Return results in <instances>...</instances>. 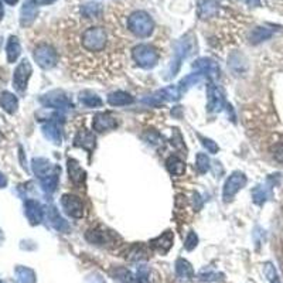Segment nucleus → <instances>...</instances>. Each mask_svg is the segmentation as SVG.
Listing matches in <instances>:
<instances>
[{
  "mask_svg": "<svg viewBox=\"0 0 283 283\" xmlns=\"http://www.w3.org/2000/svg\"><path fill=\"white\" fill-rule=\"evenodd\" d=\"M108 31L101 26H91L85 28L81 34V46L90 54H102L108 49Z\"/></svg>",
  "mask_w": 283,
  "mask_h": 283,
  "instance_id": "obj_1",
  "label": "nucleus"
},
{
  "mask_svg": "<svg viewBox=\"0 0 283 283\" xmlns=\"http://www.w3.org/2000/svg\"><path fill=\"white\" fill-rule=\"evenodd\" d=\"M128 30L132 34L139 38H147L150 37L154 30V23L152 17L143 10H138L128 17Z\"/></svg>",
  "mask_w": 283,
  "mask_h": 283,
  "instance_id": "obj_2",
  "label": "nucleus"
},
{
  "mask_svg": "<svg viewBox=\"0 0 283 283\" xmlns=\"http://www.w3.org/2000/svg\"><path fill=\"white\" fill-rule=\"evenodd\" d=\"M191 50H193V42L188 37H184V38H181V40L176 43L172 64H170V67L167 69V79H170L173 76L177 75V72L180 71V67H181V62L190 56Z\"/></svg>",
  "mask_w": 283,
  "mask_h": 283,
  "instance_id": "obj_3",
  "label": "nucleus"
},
{
  "mask_svg": "<svg viewBox=\"0 0 283 283\" xmlns=\"http://www.w3.org/2000/svg\"><path fill=\"white\" fill-rule=\"evenodd\" d=\"M132 57L139 67L150 69L159 62V51L149 44H139L132 51Z\"/></svg>",
  "mask_w": 283,
  "mask_h": 283,
  "instance_id": "obj_4",
  "label": "nucleus"
},
{
  "mask_svg": "<svg viewBox=\"0 0 283 283\" xmlns=\"http://www.w3.org/2000/svg\"><path fill=\"white\" fill-rule=\"evenodd\" d=\"M87 241L91 242L92 245H99V247H115L116 242L120 239L116 232L106 228H94L90 229L85 234Z\"/></svg>",
  "mask_w": 283,
  "mask_h": 283,
  "instance_id": "obj_5",
  "label": "nucleus"
},
{
  "mask_svg": "<svg viewBox=\"0 0 283 283\" xmlns=\"http://www.w3.org/2000/svg\"><path fill=\"white\" fill-rule=\"evenodd\" d=\"M40 104L44 105L46 108H53V109H60L65 111L72 108V101L64 91H50L46 95L40 97Z\"/></svg>",
  "mask_w": 283,
  "mask_h": 283,
  "instance_id": "obj_6",
  "label": "nucleus"
},
{
  "mask_svg": "<svg viewBox=\"0 0 283 283\" xmlns=\"http://www.w3.org/2000/svg\"><path fill=\"white\" fill-rule=\"evenodd\" d=\"M33 56H34L35 62L44 69L54 68L57 65V62H58L57 51L51 46H49V44H40V46H37L34 53H33Z\"/></svg>",
  "mask_w": 283,
  "mask_h": 283,
  "instance_id": "obj_7",
  "label": "nucleus"
},
{
  "mask_svg": "<svg viewBox=\"0 0 283 283\" xmlns=\"http://www.w3.org/2000/svg\"><path fill=\"white\" fill-rule=\"evenodd\" d=\"M247 186V176L241 172H234L225 181L224 184V191H222V197L224 201L228 203L235 197V194L238 193L241 188Z\"/></svg>",
  "mask_w": 283,
  "mask_h": 283,
  "instance_id": "obj_8",
  "label": "nucleus"
},
{
  "mask_svg": "<svg viewBox=\"0 0 283 283\" xmlns=\"http://www.w3.org/2000/svg\"><path fill=\"white\" fill-rule=\"evenodd\" d=\"M225 98L222 91L213 83L207 84V111L210 113L221 112L225 108Z\"/></svg>",
  "mask_w": 283,
  "mask_h": 283,
  "instance_id": "obj_9",
  "label": "nucleus"
},
{
  "mask_svg": "<svg viewBox=\"0 0 283 283\" xmlns=\"http://www.w3.org/2000/svg\"><path fill=\"white\" fill-rule=\"evenodd\" d=\"M33 68L28 60H23V61L17 65V68L14 69L13 74V87L17 92H24L27 88V83L31 76Z\"/></svg>",
  "mask_w": 283,
  "mask_h": 283,
  "instance_id": "obj_10",
  "label": "nucleus"
},
{
  "mask_svg": "<svg viewBox=\"0 0 283 283\" xmlns=\"http://www.w3.org/2000/svg\"><path fill=\"white\" fill-rule=\"evenodd\" d=\"M61 207L71 218L79 220L84 217V204L79 197L74 194H64L61 197Z\"/></svg>",
  "mask_w": 283,
  "mask_h": 283,
  "instance_id": "obj_11",
  "label": "nucleus"
},
{
  "mask_svg": "<svg viewBox=\"0 0 283 283\" xmlns=\"http://www.w3.org/2000/svg\"><path fill=\"white\" fill-rule=\"evenodd\" d=\"M193 68L195 69L197 72L203 74V75L208 76L210 79H215V78L220 76V67H218V64H217L214 60L207 58V57L198 58L197 61H194Z\"/></svg>",
  "mask_w": 283,
  "mask_h": 283,
  "instance_id": "obj_12",
  "label": "nucleus"
},
{
  "mask_svg": "<svg viewBox=\"0 0 283 283\" xmlns=\"http://www.w3.org/2000/svg\"><path fill=\"white\" fill-rule=\"evenodd\" d=\"M92 128L94 131L98 133H104V132L113 131L117 128V120L112 116L111 113H105V112H99L94 116L92 120Z\"/></svg>",
  "mask_w": 283,
  "mask_h": 283,
  "instance_id": "obj_13",
  "label": "nucleus"
},
{
  "mask_svg": "<svg viewBox=\"0 0 283 283\" xmlns=\"http://www.w3.org/2000/svg\"><path fill=\"white\" fill-rule=\"evenodd\" d=\"M181 95H183V92L179 88V85H170V87H166V88L160 90L159 92H156L152 99H147L146 102H154V104L166 102V101L176 102L181 98Z\"/></svg>",
  "mask_w": 283,
  "mask_h": 283,
  "instance_id": "obj_14",
  "label": "nucleus"
},
{
  "mask_svg": "<svg viewBox=\"0 0 283 283\" xmlns=\"http://www.w3.org/2000/svg\"><path fill=\"white\" fill-rule=\"evenodd\" d=\"M95 145H97V138L92 132L85 129V128L76 132L75 138H74V146L75 147H81L84 150L91 153L95 149Z\"/></svg>",
  "mask_w": 283,
  "mask_h": 283,
  "instance_id": "obj_15",
  "label": "nucleus"
},
{
  "mask_svg": "<svg viewBox=\"0 0 283 283\" xmlns=\"http://www.w3.org/2000/svg\"><path fill=\"white\" fill-rule=\"evenodd\" d=\"M24 214H26L31 225H38V224H42L43 218H44V210H43L42 204L38 201L26 200Z\"/></svg>",
  "mask_w": 283,
  "mask_h": 283,
  "instance_id": "obj_16",
  "label": "nucleus"
},
{
  "mask_svg": "<svg viewBox=\"0 0 283 283\" xmlns=\"http://www.w3.org/2000/svg\"><path fill=\"white\" fill-rule=\"evenodd\" d=\"M67 170H68L69 180L75 184L76 187L83 188L85 187V180H87V173L83 167L79 166V163L74 159L67 160Z\"/></svg>",
  "mask_w": 283,
  "mask_h": 283,
  "instance_id": "obj_17",
  "label": "nucleus"
},
{
  "mask_svg": "<svg viewBox=\"0 0 283 283\" xmlns=\"http://www.w3.org/2000/svg\"><path fill=\"white\" fill-rule=\"evenodd\" d=\"M220 12V5L217 0H198L197 5V16L201 20H207L211 17H217Z\"/></svg>",
  "mask_w": 283,
  "mask_h": 283,
  "instance_id": "obj_18",
  "label": "nucleus"
},
{
  "mask_svg": "<svg viewBox=\"0 0 283 283\" xmlns=\"http://www.w3.org/2000/svg\"><path fill=\"white\" fill-rule=\"evenodd\" d=\"M173 242H174V235H173L172 231H166V232H163L157 238H154L149 242V247L153 251L160 252V254H167L169 249L173 247Z\"/></svg>",
  "mask_w": 283,
  "mask_h": 283,
  "instance_id": "obj_19",
  "label": "nucleus"
},
{
  "mask_svg": "<svg viewBox=\"0 0 283 283\" xmlns=\"http://www.w3.org/2000/svg\"><path fill=\"white\" fill-rule=\"evenodd\" d=\"M37 2L35 0H26L23 3V7L20 10V24L23 27H28L33 24V21L37 17Z\"/></svg>",
  "mask_w": 283,
  "mask_h": 283,
  "instance_id": "obj_20",
  "label": "nucleus"
},
{
  "mask_svg": "<svg viewBox=\"0 0 283 283\" xmlns=\"http://www.w3.org/2000/svg\"><path fill=\"white\" fill-rule=\"evenodd\" d=\"M43 135L46 136L47 140H50L51 143L54 145H61L62 142V136H61V129L58 126V122L57 120H49L46 125H43L42 128Z\"/></svg>",
  "mask_w": 283,
  "mask_h": 283,
  "instance_id": "obj_21",
  "label": "nucleus"
},
{
  "mask_svg": "<svg viewBox=\"0 0 283 283\" xmlns=\"http://www.w3.org/2000/svg\"><path fill=\"white\" fill-rule=\"evenodd\" d=\"M31 167H33V172L34 174L38 177V179H44L50 176L53 170H56L57 167L53 166V163L50 160L44 159V157H37V159H33L31 161Z\"/></svg>",
  "mask_w": 283,
  "mask_h": 283,
  "instance_id": "obj_22",
  "label": "nucleus"
},
{
  "mask_svg": "<svg viewBox=\"0 0 283 283\" xmlns=\"http://www.w3.org/2000/svg\"><path fill=\"white\" fill-rule=\"evenodd\" d=\"M47 220L51 224V227L57 229V231H60V232H68L69 231L68 222L62 218L56 207H50L47 210Z\"/></svg>",
  "mask_w": 283,
  "mask_h": 283,
  "instance_id": "obj_23",
  "label": "nucleus"
},
{
  "mask_svg": "<svg viewBox=\"0 0 283 283\" xmlns=\"http://www.w3.org/2000/svg\"><path fill=\"white\" fill-rule=\"evenodd\" d=\"M0 106L3 108V111L13 115L17 112V108H19V101H17V97L9 92V91H5L0 94Z\"/></svg>",
  "mask_w": 283,
  "mask_h": 283,
  "instance_id": "obj_24",
  "label": "nucleus"
},
{
  "mask_svg": "<svg viewBox=\"0 0 283 283\" xmlns=\"http://www.w3.org/2000/svg\"><path fill=\"white\" fill-rule=\"evenodd\" d=\"M133 102H135V98L124 91H116V92H112L108 95V104L112 106H125V105H131Z\"/></svg>",
  "mask_w": 283,
  "mask_h": 283,
  "instance_id": "obj_25",
  "label": "nucleus"
},
{
  "mask_svg": "<svg viewBox=\"0 0 283 283\" xmlns=\"http://www.w3.org/2000/svg\"><path fill=\"white\" fill-rule=\"evenodd\" d=\"M6 54H7V61L9 62H16L17 58L21 54V46L19 38L16 35L9 37V42L6 44Z\"/></svg>",
  "mask_w": 283,
  "mask_h": 283,
  "instance_id": "obj_26",
  "label": "nucleus"
},
{
  "mask_svg": "<svg viewBox=\"0 0 283 283\" xmlns=\"http://www.w3.org/2000/svg\"><path fill=\"white\" fill-rule=\"evenodd\" d=\"M273 35V31L268 27H255L251 33H249V43L251 44H261V43L269 40Z\"/></svg>",
  "mask_w": 283,
  "mask_h": 283,
  "instance_id": "obj_27",
  "label": "nucleus"
},
{
  "mask_svg": "<svg viewBox=\"0 0 283 283\" xmlns=\"http://www.w3.org/2000/svg\"><path fill=\"white\" fill-rule=\"evenodd\" d=\"M126 258L129 261H143L149 258V249L143 244H135L126 251Z\"/></svg>",
  "mask_w": 283,
  "mask_h": 283,
  "instance_id": "obj_28",
  "label": "nucleus"
},
{
  "mask_svg": "<svg viewBox=\"0 0 283 283\" xmlns=\"http://www.w3.org/2000/svg\"><path fill=\"white\" fill-rule=\"evenodd\" d=\"M166 167L169 173L173 176H183L186 172V163L179 159L177 156H170L166 160Z\"/></svg>",
  "mask_w": 283,
  "mask_h": 283,
  "instance_id": "obj_29",
  "label": "nucleus"
},
{
  "mask_svg": "<svg viewBox=\"0 0 283 283\" xmlns=\"http://www.w3.org/2000/svg\"><path fill=\"white\" fill-rule=\"evenodd\" d=\"M79 102L87 106V108H98L102 106V99L98 97L97 94H94L92 91H83L79 94Z\"/></svg>",
  "mask_w": 283,
  "mask_h": 283,
  "instance_id": "obj_30",
  "label": "nucleus"
},
{
  "mask_svg": "<svg viewBox=\"0 0 283 283\" xmlns=\"http://www.w3.org/2000/svg\"><path fill=\"white\" fill-rule=\"evenodd\" d=\"M270 181L268 180V183L266 184H262V186H258L256 188H254V191H252V198L255 201V204L258 206H262L265 201L268 200L270 197Z\"/></svg>",
  "mask_w": 283,
  "mask_h": 283,
  "instance_id": "obj_31",
  "label": "nucleus"
},
{
  "mask_svg": "<svg viewBox=\"0 0 283 283\" xmlns=\"http://www.w3.org/2000/svg\"><path fill=\"white\" fill-rule=\"evenodd\" d=\"M228 65L235 74H244L247 71V67H248L245 58L241 54H238V53H234L232 56L228 58Z\"/></svg>",
  "mask_w": 283,
  "mask_h": 283,
  "instance_id": "obj_32",
  "label": "nucleus"
},
{
  "mask_svg": "<svg viewBox=\"0 0 283 283\" xmlns=\"http://www.w3.org/2000/svg\"><path fill=\"white\" fill-rule=\"evenodd\" d=\"M81 14L85 19H99L102 16V5L99 3H87L81 7Z\"/></svg>",
  "mask_w": 283,
  "mask_h": 283,
  "instance_id": "obj_33",
  "label": "nucleus"
},
{
  "mask_svg": "<svg viewBox=\"0 0 283 283\" xmlns=\"http://www.w3.org/2000/svg\"><path fill=\"white\" fill-rule=\"evenodd\" d=\"M176 272H177V276H179L180 279L190 280V279L194 276L191 265L187 262V261H184V259H179V261L176 262Z\"/></svg>",
  "mask_w": 283,
  "mask_h": 283,
  "instance_id": "obj_34",
  "label": "nucleus"
},
{
  "mask_svg": "<svg viewBox=\"0 0 283 283\" xmlns=\"http://www.w3.org/2000/svg\"><path fill=\"white\" fill-rule=\"evenodd\" d=\"M42 180V188L44 193L53 194L58 187V173H51L50 176Z\"/></svg>",
  "mask_w": 283,
  "mask_h": 283,
  "instance_id": "obj_35",
  "label": "nucleus"
},
{
  "mask_svg": "<svg viewBox=\"0 0 283 283\" xmlns=\"http://www.w3.org/2000/svg\"><path fill=\"white\" fill-rule=\"evenodd\" d=\"M203 78H204V75L200 74V72L190 74V75H187L186 78H183V79L180 81L179 88L181 90V92L184 94L188 88H191V87H194V85H197L198 83H201V81H203Z\"/></svg>",
  "mask_w": 283,
  "mask_h": 283,
  "instance_id": "obj_36",
  "label": "nucleus"
},
{
  "mask_svg": "<svg viewBox=\"0 0 283 283\" xmlns=\"http://www.w3.org/2000/svg\"><path fill=\"white\" fill-rule=\"evenodd\" d=\"M16 273H17V277L20 283H34L35 282V275L34 272L31 269H27V268H17L16 269Z\"/></svg>",
  "mask_w": 283,
  "mask_h": 283,
  "instance_id": "obj_37",
  "label": "nucleus"
},
{
  "mask_svg": "<svg viewBox=\"0 0 283 283\" xmlns=\"http://www.w3.org/2000/svg\"><path fill=\"white\" fill-rule=\"evenodd\" d=\"M195 169L197 172L204 174L210 170V159L206 153H198L197 154V159H195Z\"/></svg>",
  "mask_w": 283,
  "mask_h": 283,
  "instance_id": "obj_38",
  "label": "nucleus"
},
{
  "mask_svg": "<svg viewBox=\"0 0 283 283\" xmlns=\"http://www.w3.org/2000/svg\"><path fill=\"white\" fill-rule=\"evenodd\" d=\"M265 275L270 283H280L277 279V273L272 263H265Z\"/></svg>",
  "mask_w": 283,
  "mask_h": 283,
  "instance_id": "obj_39",
  "label": "nucleus"
},
{
  "mask_svg": "<svg viewBox=\"0 0 283 283\" xmlns=\"http://www.w3.org/2000/svg\"><path fill=\"white\" fill-rule=\"evenodd\" d=\"M116 279L124 283H136V280H135V277L132 276L131 272H128L126 269H117Z\"/></svg>",
  "mask_w": 283,
  "mask_h": 283,
  "instance_id": "obj_40",
  "label": "nucleus"
},
{
  "mask_svg": "<svg viewBox=\"0 0 283 283\" xmlns=\"http://www.w3.org/2000/svg\"><path fill=\"white\" fill-rule=\"evenodd\" d=\"M197 242H198V238H197L195 232H194V231H190V232L187 234L184 247H186L187 251H193V249L197 247Z\"/></svg>",
  "mask_w": 283,
  "mask_h": 283,
  "instance_id": "obj_41",
  "label": "nucleus"
},
{
  "mask_svg": "<svg viewBox=\"0 0 283 283\" xmlns=\"http://www.w3.org/2000/svg\"><path fill=\"white\" fill-rule=\"evenodd\" d=\"M198 138H200L201 140V145L204 146L208 152L213 153V154H215V153L218 152V145L215 143L214 140H211V139H207V138H203V136H198Z\"/></svg>",
  "mask_w": 283,
  "mask_h": 283,
  "instance_id": "obj_42",
  "label": "nucleus"
},
{
  "mask_svg": "<svg viewBox=\"0 0 283 283\" xmlns=\"http://www.w3.org/2000/svg\"><path fill=\"white\" fill-rule=\"evenodd\" d=\"M272 156H273V159L279 161V163H283V142H279L276 145H273L272 147Z\"/></svg>",
  "mask_w": 283,
  "mask_h": 283,
  "instance_id": "obj_43",
  "label": "nucleus"
},
{
  "mask_svg": "<svg viewBox=\"0 0 283 283\" xmlns=\"http://www.w3.org/2000/svg\"><path fill=\"white\" fill-rule=\"evenodd\" d=\"M173 145L176 146V147H179V149H184V143H183V138H181V135H180V132L177 129H174L173 132Z\"/></svg>",
  "mask_w": 283,
  "mask_h": 283,
  "instance_id": "obj_44",
  "label": "nucleus"
},
{
  "mask_svg": "<svg viewBox=\"0 0 283 283\" xmlns=\"http://www.w3.org/2000/svg\"><path fill=\"white\" fill-rule=\"evenodd\" d=\"M201 206H203V203H201L200 200V195H198V194H194V207H195V210L198 211L201 208Z\"/></svg>",
  "mask_w": 283,
  "mask_h": 283,
  "instance_id": "obj_45",
  "label": "nucleus"
},
{
  "mask_svg": "<svg viewBox=\"0 0 283 283\" xmlns=\"http://www.w3.org/2000/svg\"><path fill=\"white\" fill-rule=\"evenodd\" d=\"M7 186V179L3 173L0 172V188H5Z\"/></svg>",
  "mask_w": 283,
  "mask_h": 283,
  "instance_id": "obj_46",
  "label": "nucleus"
},
{
  "mask_svg": "<svg viewBox=\"0 0 283 283\" xmlns=\"http://www.w3.org/2000/svg\"><path fill=\"white\" fill-rule=\"evenodd\" d=\"M37 2V5H40V6H47V5H53L56 0H35Z\"/></svg>",
  "mask_w": 283,
  "mask_h": 283,
  "instance_id": "obj_47",
  "label": "nucleus"
},
{
  "mask_svg": "<svg viewBox=\"0 0 283 283\" xmlns=\"http://www.w3.org/2000/svg\"><path fill=\"white\" fill-rule=\"evenodd\" d=\"M19 0H5V3H7L9 6H14Z\"/></svg>",
  "mask_w": 283,
  "mask_h": 283,
  "instance_id": "obj_48",
  "label": "nucleus"
},
{
  "mask_svg": "<svg viewBox=\"0 0 283 283\" xmlns=\"http://www.w3.org/2000/svg\"><path fill=\"white\" fill-rule=\"evenodd\" d=\"M247 3H249V5H255V6H259V0H247Z\"/></svg>",
  "mask_w": 283,
  "mask_h": 283,
  "instance_id": "obj_49",
  "label": "nucleus"
},
{
  "mask_svg": "<svg viewBox=\"0 0 283 283\" xmlns=\"http://www.w3.org/2000/svg\"><path fill=\"white\" fill-rule=\"evenodd\" d=\"M3 14H5V10H3V5H2V2H0V20L3 19Z\"/></svg>",
  "mask_w": 283,
  "mask_h": 283,
  "instance_id": "obj_50",
  "label": "nucleus"
},
{
  "mask_svg": "<svg viewBox=\"0 0 283 283\" xmlns=\"http://www.w3.org/2000/svg\"><path fill=\"white\" fill-rule=\"evenodd\" d=\"M3 242V232H2V229H0V244Z\"/></svg>",
  "mask_w": 283,
  "mask_h": 283,
  "instance_id": "obj_51",
  "label": "nucleus"
},
{
  "mask_svg": "<svg viewBox=\"0 0 283 283\" xmlns=\"http://www.w3.org/2000/svg\"><path fill=\"white\" fill-rule=\"evenodd\" d=\"M0 140H2V133H0Z\"/></svg>",
  "mask_w": 283,
  "mask_h": 283,
  "instance_id": "obj_52",
  "label": "nucleus"
}]
</instances>
